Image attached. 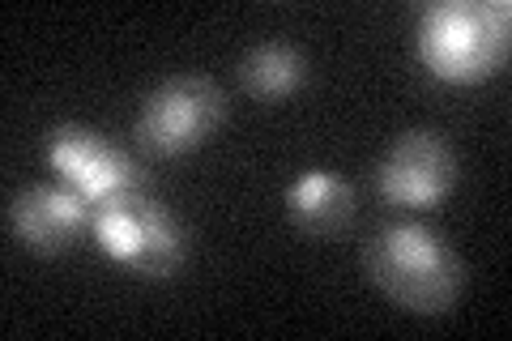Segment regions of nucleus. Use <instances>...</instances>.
Returning <instances> with one entry per match:
<instances>
[{"label": "nucleus", "mask_w": 512, "mask_h": 341, "mask_svg": "<svg viewBox=\"0 0 512 341\" xmlns=\"http://www.w3.org/2000/svg\"><path fill=\"white\" fill-rule=\"evenodd\" d=\"M367 273L393 303L423 316L448 312L466 290L461 256L419 222L380 226L372 243H367Z\"/></svg>", "instance_id": "1"}, {"label": "nucleus", "mask_w": 512, "mask_h": 341, "mask_svg": "<svg viewBox=\"0 0 512 341\" xmlns=\"http://www.w3.org/2000/svg\"><path fill=\"white\" fill-rule=\"evenodd\" d=\"M508 18L504 0H440L419 18V60L431 77L470 86L491 77L508 60Z\"/></svg>", "instance_id": "2"}, {"label": "nucleus", "mask_w": 512, "mask_h": 341, "mask_svg": "<svg viewBox=\"0 0 512 341\" xmlns=\"http://www.w3.org/2000/svg\"><path fill=\"white\" fill-rule=\"evenodd\" d=\"M90 235L116 265H128L141 278H167L184 265V231L146 188L133 197L94 205Z\"/></svg>", "instance_id": "3"}, {"label": "nucleus", "mask_w": 512, "mask_h": 341, "mask_svg": "<svg viewBox=\"0 0 512 341\" xmlns=\"http://www.w3.org/2000/svg\"><path fill=\"white\" fill-rule=\"evenodd\" d=\"M227 116V103L210 77H167L137 116V141L158 158L197 150Z\"/></svg>", "instance_id": "4"}, {"label": "nucleus", "mask_w": 512, "mask_h": 341, "mask_svg": "<svg viewBox=\"0 0 512 341\" xmlns=\"http://www.w3.org/2000/svg\"><path fill=\"white\" fill-rule=\"evenodd\" d=\"M47 158H52L60 184L82 192L90 205H107L146 188L137 162L90 128H56L47 141Z\"/></svg>", "instance_id": "5"}, {"label": "nucleus", "mask_w": 512, "mask_h": 341, "mask_svg": "<svg viewBox=\"0 0 512 341\" xmlns=\"http://www.w3.org/2000/svg\"><path fill=\"white\" fill-rule=\"evenodd\" d=\"M376 188L393 205H410V209L440 205L457 188V158L440 133L414 128V133L397 137L393 150L380 158Z\"/></svg>", "instance_id": "6"}, {"label": "nucleus", "mask_w": 512, "mask_h": 341, "mask_svg": "<svg viewBox=\"0 0 512 341\" xmlns=\"http://www.w3.org/2000/svg\"><path fill=\"white\" fill-rule=\"evenodd\" d=\"M94 205L69 184H35L9 201V231L30 252H64L90 231Z\"/></svg>", "instance_id": "7"}, {"label": "nucleus", "mask_w": 512, "mask_h": 341, "mask_svg": "<svg viewBox=\"0 0 512 341\" xmlns=\"http://www.w3.org/2000/svg\"><path fill=\"white\" fill-rule=\"evenodd\" d=\"M350 209H355V192H350V184L333 171H303L299 180L286 188V214H291V222L308 235L342 231Z\"/></svg>", "instance_id": "8"}, {"label": "nucleus", "mask_w": 512, "mask_h": 341, "mask_svg": "<svg viewBox=\"0 0 512 341\" xmlns=\"http://www.w3.org/2000/svg\"><path fill=\"white\" fill-rule=\"evenodd\" d=\"M303 77H308V60L291 43H261L239 60V86L252 99H265V103L295 94L303 86Z\"/></svg>", "instance_id": "9"}]
</instances>
